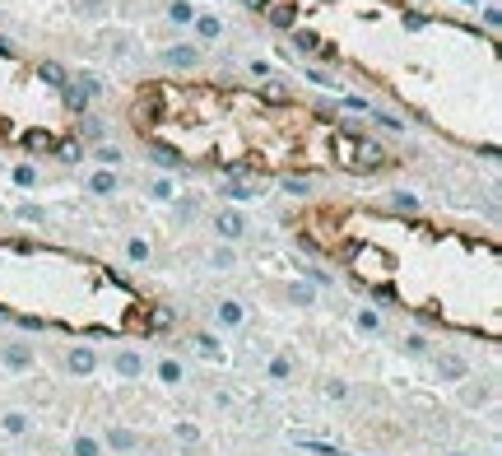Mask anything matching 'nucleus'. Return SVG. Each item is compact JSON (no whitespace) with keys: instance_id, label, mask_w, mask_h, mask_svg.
I'll return each mask as SVG.
<instances>
[{"instance_id":"1","label":"nucleus","mask_w":502,"mask_h":456,"mask_svg":"<svg viewBox=\"0 0 502 456\" xmlns=\"http://www.w3.org/2000/svg\"><path fill=\"white\" fill-rule=\"evenodd\" d=\"M302 56L386 94L447 140L498 154V47L409 0H251Z\"/></svg>"},{"instance_id":"2","label":"nucleus","mask_w":502,"mask_h":456,"mask_svg":"<svg viewBox=\"0 0 502 456\" xmlns=\"http://www.w3.org/2000/svg\"><path fill=\"white\" fill-rule=\"evenodd\" d=\"M125 126L158 158L237 177H376L395 154L326 108L223 79H149Z\"/></svg>"},{"instance_id":"3","label":"nucleus","mask_w":502,"mask_h":456,"mask_svg":"<svg viewBox=\"0 0 502 456\" xmlns=\"http://www.w3.org/2000/svg\"><path fill=\"white\" fill-rule=\"evenodd\" d=\"M288 228L372 298L479 340L502 335V247L493 233L358 201H312Z\"/></svg>"},{"instance_id":"4","label":"nucleus","mask_w":502,"mask_h":456,"mask_svg":"<svg viewBox=\"0 0 502 456\" xmlns=\"http://www.w3.org/2000/svg\"><path fill=\"white\" fill-rule=\"evenodd\" d=\"M0 316L70 335H149L163 321L107 261L24 233H0Z\"/></svg>"}]
</instances>
